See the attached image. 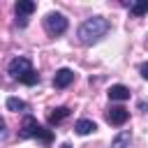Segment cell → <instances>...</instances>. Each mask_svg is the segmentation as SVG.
<instances>
[{
  "mask_svg": "<svg viewBox=\"0 0 148 148\" xmlns=\"http://www.w3.org/2000/svg\"><path fill=\"white\" fill-rule=\"evenodd\" d=\"M18 136H21V139H39L44 146H51V141H53L51 130H44V127L37 123V118H35V116H30V113H25V116H23V123H21Z\"/></svg>",
  "mask_w": 148,
  "mask_h": 148,
  "instance_id": "obj_3",
  "label": "cell"
},
{
  "mask_svg": "<svg viewBox=\"0 0 148 148\" xmlns=\"http://www.w3.org/2000/svg\"><path fill=\"white\" fill-rule=\"evenodd\" d=\"M139 74L148 81V62H141V65H139Z\"/></svg>",
  "mask_w": 148,
  "mask_h": 148,
  "instance_id": "obj_15",
  "label": "cell"
},
{
  "mask_svg": "<svg viewBox=\"0 0 148 148\" xmlns=\"http://www.w3.org/2000/svg\"><path fill=\"white\" fill-rule=\"evenodd\" d=\"M60 148H72V146H69V143H62V146H60Z\"/></svg>",
  "mask_w": 148,
  "mask_h": 148,
  "instance_id": "obj_16",
  "label": "cell"
},
{
  "mask_svg": "<svg viewBox=\"0 0 148 148\" xmlns=\"http://www.w3.org/2000/svg\"><path fill=\"white\" fill-rule=\"evenodd\" d=\"M95 130H97L95 120H88V118H81V120H76V125H74V132H76V134H81V136L92 134Z\"/></svg>",
  "mask_w": 148,
  "mask_h": 148,
  "instance_id": "obj_9",
  "label": "cell"
},
{
  "mask_svg": "<svg viewBox=\"0 0 148 148\" xmlns=\"http://www.w3.org/2000/svg\"><path fill=\"white\" fill-rule=\"evenodd\" d=\"M127 120H130V111L125 106H111L106 111V123L113 125V127H123Z\"/></svg>",
  "mask_w": 148,
  "mask_h": 148,
  "instance_id": "obj_5",
  "label": "cell"
},
{
  "mask_svg": "<svg viewBox=\"0 0 148 148\" xmlns=\"http://www.w3.org/2000/svg\"><path fill=\"white\" fill-rule=\"evenodd\" d=\"M130 141H132V132H130V130H123V132L113 139V148H127Z\"/></svg>",
  "mask_w": 148,
  "mask_h": 148,
  "instance_id": "obj_12",
  "label": "cell"
},
{
  "mask_svg": "<svg viewBox=\"0 0 148 148\" xmlns=\"http://www.w3.org/2000/svg\"><path fill=\"white\" fill-rule=\"evenodd\" d=\"M106 95H109L111 102H123V99H130V88L123 86V83H116L106 90Z\"/></svg>",
  "mask_w": 148,
  "mask_h": 148,
  "instance_id": "obj_7",
  "label": "cell"
},
{
  "mask_svg": "<svg viewBox=\"0 0 148 148\" xmlns=\"http://www.w3.org/2000/svg\"><path fill=\"white\" fill-rule=\"evenodd\" d=\"M7 139V123H5V118L0 116V141H5Z\"/></svg>",
  "mask_w": 148,
  "mask_h": 148,
  "instance_id": "obj_14",
  "label": "cell"
},
{
  "mask_svg": "<svg viewBox=\"0 0 148 148\" xmlns=\"http://www.w3.org/2000/svg\"><path fill=\"white\" fill-rule=\"evenodd\" d=\"M130 12H132L134 16H143V14H148V0L132 2V5H130Z\"/></svg>",
  "mask_w": 148,
  "mask_h": 148,
  "instance_id": "obj_13",
  "label": "cell"
},
{
  "mask_svg": "<svg viewBox=\"0 0 148 148\" xmlns=\"http://www.w3.org/2000/svg\"><path fill=\"white\" fill-rule=\"evenodd\" d=\"M67 16L65 14H60V12H49L46 16H44V30H46V35H51V37H58V35H62L65 30H67Z\"/></svg>",
  "mask_w": 148,
  "mask_h": 148,
  "instance_id": "obj_4",
  "label": "cell"
},
{
  "mask_svg": "<svg viewBox=\"0 0 148 148\" xmlns=\"http://www.w3.org/2000/svg\"><path fill=\"white\" fill-rule=\"evenodd\" d=\"M35 9H37V5H35L32 0H18V2L14 5V12H16L18 18H28Z\"/></svg>",
  "mask_w": 148,
  "mask_h": 148,
  "instance_id": "obj_8",
  "label": "cell"
},
{
  "mask_svg": "<svg viewBox=\"0 0 148 148\" xmlns=\"http://www.w3.org/2000/svg\"><path fill=\"white\" fill-rule=\"evenodd\" d=\"M74 79H76V74H74L69 67H62V69H58V72H56V76H53V88L62 90V88L72 86V83H74Z\"/></svg>",
  "mask_w": 148,
  "mask_h": 148,
  "instance_id": "obj_6",
  "label": "cell"
},
{
  "mask_svg": "<svg viewBox=\"0 0 148 148\" xmlns=\"http://www.w3.org/2000/svg\"><path fill=\"white\" fill-rule=\"evenodd\" d=\"M7 72H9V76H12L14 81H18V83H23V86H35V83L39 81V74L35 72L30 58H25V56H16V58L9 62Z\"/></svg>",
  "mask_w": 148,
  "mask_h": 148,
  "instance_id": "obj_2",
  "label": "cell"
},
{
  "mask_svg": "<svg viewBox=\"0 0 148 148\" xmlns=\"http://www.w3.org/2000/svg\"><path fill=\"white\" fill-rule=\"evenodd\" d=\"M7 109L18 113V111H28V102H23L21 97H7Z\"/></svg>",
  "mask_w": 148,
  "mask_h": 148,
  "instance_id": "obj_11",
  "label": "cell"
},
{
  "mask_svg": "<svg viewBox=\"0 0 148 148\" xmlns=\"http://www.w3.org/2000/svg\"><path fill=\"white\" fill-rule=\"evenodd\" d=\"M69 113H72V111H69L67 106H58V109H53V111L49 113V125H58V123H62Z\"/></svg>",
  "mask_w": 148,
  "mask_h": 148,
  "instance_id": "obj_10",
  "label": "cell"
},
{
  "mask_svg": "<svg viewBox=\"0 0 148 148\" xmlns=\"http://www.w3.org/2000/svg\"><path fill=\"white\" fill-rule=\"evenodd\" d=\"M109 30H111V21L109 18H104V16H90V18H86L79 25L76 35H79V42L83 46H90V44H97L102 37H106Z\"/></svg>",
  "mask_w": 148,
  "mask_h": 148,
  "instance_id": "obj_1",
  "label": "cell"
}]
</instances>
